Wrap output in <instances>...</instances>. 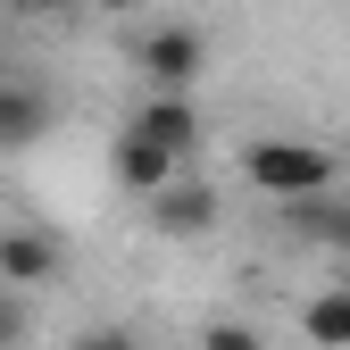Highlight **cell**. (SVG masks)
Returning <instances> with one entry per match:
<instances>
[{
  "label": "cell",
  "mask_w": 350,
  "mask_h": 350,
  "mask_svg": "<svg viewBox=\"0 0 350 350\" xmlns=\"http://www.w3.org/2000/svg\"><path fill=\"white\" fill-rule=\"evenodd\" d=\"M334 150L325 142H300V134H258L242 142V184L250 192H267L275 208H300V200H325L334 192Z\"/></svg>",
  "instance_id": "obj_1"
},
{
  "label": "cell",
  "mask_w": 350,
  "mask_h": 350,
  "mask_svg": "<svg viewBox=\"0 0 350 350\" xmlns=\"http://www.w3.org/2000/svg\"><path fill=\"white\" fill-rule=\"evenodd\" d=\"M134 59L150 75V92H192L200 67H208V42H200V25H150L134 42Z\"/></svg>",
  "instance_id": "obj_2"
},
{
  "label": "cell",
  "mask_w": 350,
  "mask_h": 350,
  "mask_svg": "<svg viewBox=\"0 0 350 350\" xmlns=\"http://www.w3.org/2000/svg\"><path fill=\"white\" fill-rule=\"evenodd\" d=\"M59 267H67V250H59L51 226H9V234H0V284H9V292L59 284Z\"/></svg>",
  "instance_id": "obj_3"
},
{
  "label": "cell",
  "mask_w": 350,
  "mask_h": 350,
  "mask_svg": "<svg viewBox=\"0 0 350 350\" xmlns=\"http://www.w3.org/2000/svg\"><path fill=\"white\" fill-rule=\"evenodd\" d=\"M109 175H117V184L150 208L167 184H184V159H175V150H159L150 134H134V125H125V134H117V150H109Z\"/></svg>",
  "instance_id": "obj_4"
},
{
  "label": "cell",
  "mask_w": 350,
  "mask_h": 350,
  "mask_svg": "<svg viewBox=\"0 0 350 350\" xmlns=\"http://www.w3.org/2000/svg\"><path fill=\"white\" fill-rule=\"evenodd\" d=\"M217 217H226V200H217V184H200V175H184V184H167V192L150 200V226H159L167 242L217 234Z\"/></svg>",
  "instance_id": "obj_5"
},
{
  "label": "cell",
  "mask_w": 350,
  "mask_h": 350,
  "mask_svg": "<svg viewBox=\"0 0 350 350\" xmlns=\"http://www.w3.org/2000/svg\"><path fill=\"white\" fill-rule=\"evenodd\" d=\"M134 134H150L159 150H175V159L192 167V150H200V109H192V92H150L134 109Z\"/></svg>",
  "instance_id": "obj_6"
},
{
  "label": "cell",
  "mask_w": 350,
  "mask_h": 350,
  "mask_svg": "<svg viewBox=\"0 0 350 350\" xmlns=\"http://www.w3.org/2000/svg\"><path fill=\"white\" fill-rule=\"evenodd\" d=\"M59 125V100L42 83H0V150H33Z\"/></svg>",
  "instance_id": "obj_7"
},
{
  "label": "cell",
  "mask_w": 350,
  "mask_h": 350,
  "mask_svg": "<svg viewBox=\"0 0 350 350\" xmlns=\"http://www.w3.org/2000/svg\"><path fill=\"white\" fill-rule=\"evenodd\" d=\"M300 334H309L317 350H350V284L309 292V309H300Z\"/></svg>",
  "instance_id": "obj_8"
},
{
  "label": "cell",
  "mask_w": 350,
  "mask_h": 350,
  "mask_svg": "<svg viewBox=\"0 0 350 350\" xmlns=\"http://www.w3.org/2000/svg\"><path fill=\"white\" fill-rule=\"evenodd\" d=\"M284 226L292 234H309V242H325V250H350V200H300V208H284Z\"/></svg>",
  "instance_id": "obj_9"
},
{
  "label": "cell",
  "mask_w": 350,
  "mask_h": 350,
  "mask_svg": "<svg viewBox=\"0 0 350 350\" xmlns=\"http://www.w3.org/2000/svg\"><path fill=\"white\" fill-rule=\"evenodd\" d=\"M200 350H267V342H258L242 317H217V325H200Z\"/></svg>",
  "instance_id": "obj_10"
},
{
  "label": "cell",
  "mask_w": 350,
  "mask_h": 350,
  "mask_svg": "<svg viewBox=\"0 0 350 350\" xmlns=\"http://www.w3.org/2000/svg\"><path fill=\"white\" fill-rule=\"evenodd\" d=\"M25 325H33V317H25V292L0 284V350H17V342H25Z\"/></svg>",
  "instance_id": "obj_11"
},
{
  "label": "cell",
  "mask_w": 350,
  "mask_h": 350,
  "mask_svg": "<svg viewBox=\"0 0 350 350\" xmlns=\"http://www.w3.org/2000/svg\"><path fill=\"white\" fill-rule=\"evenodd\" d=\"M67 350H142V342L125 334V325H92V334H75Z\"/></svg>",
  "instance_id": "obj_12"
},
{
  "label": "cell",
  "mask_w": 350,
  "mask_h": 350,
  "mask_svg": "<svg viewBox=\"0 0 350 350\" xmlns=\"http://www.w3.org/2000/svg\"><path fill=\"white\" fill-rule=\"evenodd\" d=\"M9 9H17V17H67L75 0H9Z\"/></svg>",
  "instance_id": "obj_13"
},
{
  "label": "cell",
  "mask_w": 350,
  "mask_h": 350,
  "mask_svg": "<svg viewBox=\"0 0 350 350\" xmlns=\"http://www.w3.org/2000/svg\"><path fill=\"white\" fill-rule=\"evenodd\" d=\"M83 9H100V17H125V9H134V0H83Z\"/></svg>",
  "instance_id": "obj_14"
}]
</instances>
